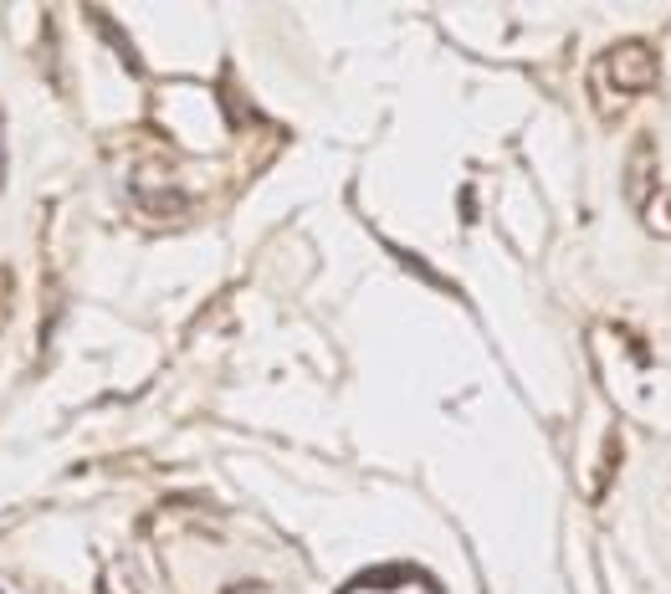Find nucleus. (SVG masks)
Wrapping results in <instances>:
<instances>
[{
    "label": "nucleus",
    "mask_w": 671,
    "mask_h": 594,
    "mask_svg": "<svg viewBox=\"0 0 671 594\" xmlns=\"http://www.w3.org/2000/svg\"><path fill=\"white\" fill-rule=\"evenodd\" d=\"M610 73L620 88H646L657 77V62L646 46H620V52H610Z\"/></svg>",
    "instance_id": "nucleus-1"
},
{
    "label": "nucleus",
    "mask_w": 671,
    "mask_h": 594,
    "mask_svg": "<svg viewBox=\"0 0 671 594\" xmlns=\"http://www.w3.org/2000/svg\"><path fill=\"white\" fill-rule=\"evenodd\" d=\"M0 164H6V148H0Z\"/></svg>",
    "instance_id": "nucleus-2"
}]
</instances>
